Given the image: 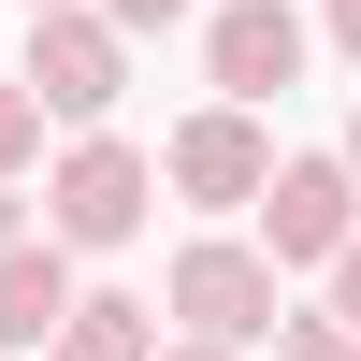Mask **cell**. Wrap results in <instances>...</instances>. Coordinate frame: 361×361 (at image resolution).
<instances>
[{"label": "cell", "instance_id": "obj_11", "mask_svg": "<svg viewBox=\"0 0 361 361\" xmlns=\"http://www.w3.org/2000/svg\"><path fill=\"white\" fill-rule=\"evenodd\" d=\"M87 15H102L116 44H145V29H173V15H188V0H87Z\"/></svg>", "mask_w": 361, "mask_h": 361}, {"label": "cell", "instance_id": "obj_12", "mask_svg": "<svg viewBox=\"0 0 361 361\" xmlns=\"http://www.w3.org/2000/svg\"><path fill=\"white\" fill-rule=\"evenodd\" d=\"M318 318H333V333H361V231L333 246V304H318Z\"/></svg>", "mask_w": 361, "mask_h": 361}, {"label": "cell", "instance_id": "obj_4", "mask_svg": "<svg viewBox=\"0 0 361 361\" xmlns=\"http://www.w3.org/2000/svg\"><path fill=\"white\" fill-rule=\"evenodd\" d=\"M246 217H260L246 246L275 260V289H289V275H333V246L361 231V188L333 173V145H275V173H260V202H246Z\"/></svg>", "mask_w": 361, "mask_h": 361}, {"label": "cell", "instance_id": "obj_14", "mask_svg": "<svg viewBox=\"0 0 361 361\" xmlns=\"http://www.w3.org/2000/svg\"><path fill=\"white\" fill-rule=\"evenodd\" d=\"M0 246H29V202H15V188H0Z\"/></svg>", "mask_w": 361, "mask_h": 361}, {"label": "cell", "instance_id": "obj_1", "mask_svg": "<svg viewBox=\"0 0 361 361\" xmlns=\"http://www.w3.org/2000/svg\"><path fill=\"white\" fill-rule=\"evenodd\" d=\"M159 318H173V347L246 361V347H275L289 289H275V260H260L246 231H188V246H173V275H159Z\"/></svg>", "mask_w": 361, "mask_h": 361}, {"label": "cell", "instance_id": "obj_13", "mask_svg": "<svg viewBox=\"0 0 361 361\" xmlns=\"http://www.w3.org/2000/svg\"><path fill=\"white\" fill-rule=\"evenodd\" d=\"M304 29H318V44H333V58H361V0H318Z\"/></svg>", "mask_w": 361, "mask_h": 361}, {"label": "cell", "instance_id": "obj_15", "mask_svg": "<svg viewBox=\"0 0 361 361\" xmlns=\"http://www.w3.org/2000/svg\"><path fill=\"white\" fill-rule=\"evenodd\" d=\"M333 173H347V188H361V116H347V145H333Z\"/></svg>", "mask_w": 361, "mask_h": 361}, {"label": "cell", "instance_id": "obj_3", "mask_svg": "<svg viewBox=\"0 0 361 361\" xmlns=\"http://www.w3.org/2000/svg\"><path fill=\"white\" fill-rule=\"evenodd\" d=\"M15 87H29V116H44V130H116V102H130V44H116L87 0H73V15H29Z\"/></svg>", "mask_w": 361, "mask_h": 361}, {"label": "cell", "instance_id": "obj_10", "mask_svg": "<svg viewBox=\"0 0 361 361\" xmlns=\"http://www.w3.org/2000/svg\"><path fill=\"white\" fill-rule=\"evenodd\" d=\"M275 361H361V333H333L318 304H289V318H275Z\"/></svg>", "mask_w": 361, "mask_h": 361}, {"label": "cell", "instance_id": "obj_9", "mask_svg": "<svg viewBox=\"0 0 361 361\" xmlns=\"http://www.w3.org/2000/svg\"><path fill=\"white\" fill-rule=\"evenodd\" d=\"M29 173H44V116H29V87L0 73V188H29Z\"/></svg>", "mask_w": 361, "mask_h": 361}, {"label": "cell", "instance_id": "obj_5", "mask_svg": "<svg viewBox=\"0 0 361 361\" xmlns=\"http://www.w3.org/2000/svg\"><path fill=\"white\" fill-rule=\"evenodd\" d=\"M145 173H159L188 217H246L260 173H275V130L231 116V102H202V116H173V130H159V159H145Z\"/></svg>", "mask_w": 361, "mask_h": 361}, {"label": "cell", "instance_id": "obj_17", "mask_svg": "<svg viewBox=\"0 0 361 361\" xmlns=\"http://www.w3.org/2000/svg\"><path fill=\"white\" fill-rule=\"evenodd\" d=\"M29 15H73V0H29Z\"/></svg>", "mask_w": 361, "mask_h": 361}, {"label": "cell", "instance_id": "obj_2", "mask_svg": "<svg viewBox=\"0 0 361 361\" xmlns=\"http://www.w3.org/2000/svg\"><path fill=\"white\" fill-rule=\"evenodd\" d=\"M145 217H159V173H145V145H130V130H73V145L44 159V246H58V260L130 246Z\"/></svg>", "mask_w": 361, "mask_h": 361}, {"label": "cell", "instance_id": "obj_16", "mask_svg": "<svg viewBox=\"0 0 361 361\" xmlns=\"http://www.w3.org/2000/svg\"><path fill=\"white\" fill-rule=\"evenodd\" d=\"M159 361H217V347H173V333H159Z\"/></svg>", "mask_w": 361, "mask_h": 361}, {"label": "cell", "instance_id": "obj_8", "mask_svg": "<svg viewBox=\"0 0 361 361\" xmlns=\"http://www.w3.org/2000/svg\"><path fill=\"white\" fill-rule=\"evenodd\" d=\"M44 361H159V304H130V289H73V318H58Z\"/></svg>", "mask_w": 361, "mask_h": 361}, {"label": "cell", "instance_id": "obj_7", "mask_svg": "<svg viewBox=\"0 0 361 361\" xmlns=\"http://www.w3.org/2000/svg\"><path fill=\"white\" fill-rule=\"evenodd\" d=\"M58 318H73V260L29 231V246H0V347L15 361H44L58 347Z\"/></svg>", "mask_w": 361, "mask_h": 361}, {"label": "cell", "instance_id": "obj_6", "mask_svg": "<svg viewBox=\"0 0 361 361\" xmlns=\"http://www.w3.org/2000/svg\"><path fill=\"white\" fill-rule=\"evenodd\" d=\"M304 58H318V29L289 15V0H217V15H202V73H217L231 116L289 102V87H304Z\"/></svg>", "mask_w": 361, "mask_h": 361}]
</instances>
